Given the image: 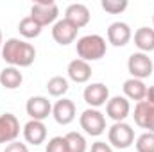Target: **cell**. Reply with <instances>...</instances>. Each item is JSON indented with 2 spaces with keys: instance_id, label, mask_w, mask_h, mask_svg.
Segmentation results:
<instances>
[{
  "instance_id": "13",
  "label": "cell",
  "mask_w": 154,
  "mask_h": 152,
  "mask_svg": "<svg viewBox=\"0 0 154 152\" xmlns=\"http://www.w3.org/2000/svg\"><path fill=\"white\" fill-rule=\"evenodd\" d=\"M131 113V104L125 97H111L106 104V114L113 120V122H124Z\"/></svg>"
},
{
  "instance_id": "26",
  "label": "cell",
  "mask_w": 154,
  "mask_h": 152,
  "mask_svg": "<svg viewBox=\"0 0 154 152\" xmlns=\"http://www.w3.org/2000/svg\"><path fill=\"white\" fill-rule=\"evenodd\" d=\"M45 152H70L68 150V143L65 140V136H54L48 140Z\"/></svg>"
},
{
  "instance_id": "20",
  "label": "cell",
  "mask_w": 154,
  "mask_h": 152,
  "mask_svg": "<svg viewBox=\"0 0 154 152\" xmlns=\"http://www.w3.org/2000/svg\"><path fill=\"white\" fill-rule=\"evenodd\" d=\"M22 82H23V75L14 66H5L0 72V84L5 90H16V88L22 86Z\"/></svg>"
},
{
  "instance_id": "4",
  "label": "cell",
  "mask_w": 154,
  "mask_h": 152,
  "mask_svg": "<svg viewBox=\"0 0 154 152\" xmlns=\"http://www.w3.org/2000/svg\"><path fill=\"white\" fill-rule=\"evenodd\" d=\"M79 123L88 136H100L106 132V116L99 109H93V108L84 109L79 116Z\"/></svg>"
},
{
  "instance_id": "19",
  "label": "cell",
  "mask_w": 154,
  "mask_h": 152,
  "mask_svg": "<svg viewBox=\"0 0 154 152\" xmlns=\"http://www.w3.org/2000/svg\"><path fill=\"white\" fill-rule=\"evenodd\" d=\"M134 45L143 54L152 52L154 50V29H151V27H140L134 32Z\"/></svg>"
},
{
  "instance_id": "30",
  "label": "cell",
  "mask_w": 154,
  "mask_h": 152,
  "mask_svg": "<svg viewBox=\"0 0 154 152\" xmlns=\"http://www.w3.org/2000/svg\"><path fill=\"white\" fill-rule=\"evenodd\" d=\"M2 45H4V41H2V31H0V50H2Z\"/></svg>"
},
{
  "instance_id": "1",
  "label": "cell",
  "mask_w": 154,
  "mask_h": 152,
  "mask_svg": "<svg viewBox=\"0 0 154 152\" xmlns=\"http://www.w3.org/2000/svg\"><path fill=\"white\" fill-rule=\"evenodd\" d=\"M2 59L14 68L31 66L36 59V48L20 38H9L2 45Z\"/></svg>"
},
{
  "instance_id": "5",
  "label": "cell",
  "mask_w": 154,
  "mask_h": 152,
  "mask_svg": "<svg viewBox=\"0 0 154 152\" xmlns=\"http://www.w3.org/2000/svg\"><path fill=\"white\" fill-rule=\"evenodd\" d=\"M36 23H39L41 27L56 23L57 16H59V7L56 2L52 0H43V2H36L31 7V14H29Z\"/></svg>"
},
{
  "instance_id": "31",
  "label": "cell",
  "mask_w": 154,
  "mask_h": 152,
  "mask_svg": "<svg viewBox=\"0 0 154 152\" xmlns=\"http://www.w3.org/2000/svg\"><path fill=\"white\" fill-rule=\"evenodd\" d=\"M152 23H154V16H152Z\"/></svg>"
},
{
  "instance_id": "22",
  "label": "cell",
  "mask_w": 154,
  "mask_h": 152,
  "mask_svg": "<svg viewBox=\"0 0 154 152\" xmlns=\"http://www.w3.org/2000/svg\"><path fill=\"white\" fill-rule=\"evenodd\" d=\"M68 79L63 75H54L52 79H48L47 82V91L52 97H63L68 91Z\"/></svg>"
},
{
  "instance_id": "15",
  "label": "cell",
  "mask_w": 154,
  "mask_h": 152,
  "mask_svg": "<svg viewBox=\"0 0 154 152\" xmlns=\"http://www.w3.org/2000/svg\"><path fill=\"white\" fill-rule=\"evenodd\" d=\"M23 138L27 143L38 147L41 145L45 140H47V127L43 122L39 120H29L25 125H23Z\"/></svg>"
},
{
  "instance_id": "11",
  "label": "cell",
  "mask_w": 154,
  "mask_h": 152,
  "mask_svg": "<svg viewBox=\"0 0 154 152\" xmlns=\"http://www.w3.org/2000/svg\"><path fill=\"white\" fill-rule=\"evenodd\" d=\"M134 123L142 129H147V132H154V104L142 100L134 106Z\"/></svg>"
},
{
  "instance_id": "16",
  "label": "cell",
  "mask_w": 154,
  "mask_h": 152,
  "mask_svg": "<svg viewBox=\"0 0 154 152\" xmlns=\"http://www.w3.org/2000/svg\"><path fill=\"white\" fill-rule=\"evenodd\" d=\"M66 74H68V79L70 81H74L77 84H84V82H88L91 79V74L93 72H91L90 63H86V61H82V59L77 57V59L68 63Z\"/></svg>"
},
{
  "instance_id": "6",
  "label": "cell",
  "mask_w": 154,
  "mask_h": 152,
  "mask_svg": "<svg viewBox=\"0 0 154 152\" xmlns=\"http://www.w3.org/2000/svg\"><path fill=\"white\" fill-rule=\"evenodd\" d=\"M127 70L133 79H147V77L152 75L154 70V63L152 59L149 57V54H143V52H133L127 59Z\"/></svg>"
},
{
  "instance_id": "28",
  "label": "cell",
  "mask_w": 154,
  "mask_h": 152,
  "mask_svg": "<svg viewBox=\"0 0 154 152\" xmlns=\"http://www.w3.org/2000/svg\"><path fill=\"white\" fill-rule=\"evenodd\" d=\"M91 152H113L111 145L106 143V141H95L91 145Z\"/></svg>"
},
{
  "instance_id": "25",
  "label": "cell",
  "mask_w": 154,
  "mask_h": 152,
  "mask_svg": "<svg viewBox=\"0 0 154 152\" xmlns=\"http://www.w3.org/2000/svg\"><path fill=\"white\" fill-rule=\"evenodd\" d=\"M100 7L109 14H120L127 9V0H102Z\"/></svg>"
},
{
  "instance_id": "23",
  "label": "cell",
  "mask_w": 154,
  "mask_h": 152,
  "mask_svg": "<svg viewBox=\"0 0 154 152\" xmlns=\"http://www.w3.org/2000/svg\"><path fill=\"white\" fill-rule=\"evenodd\" d=\"M65 140H66V143H68V150L70 152H86V149H88L86 138H84L81 132L72 131V132L65 134Z\"/></svg>"
},
{
  "instance_id": "10",
  "label": "cell",
  "mask_w": 154,
  "mask_h": 152,
  "mask_svg": "<svg viewBox=\"0 0 154 152\" xmlns=\"http://www.w3.org/2000/svg\"><path fill=\"white\" fill-rule=\"evenodd\" d=\"M25 111L31 116V120H39L43 122L45 118H48V114H52V104L47 97H31L25 104Z\"/></svg>"
},
{
  "instance_id": "21",
  "label": "cell",
  "mask_w": 154,
  "mask_h": 152,
  "mask_svg": "<svg viewBox=\"0 0 154 152\" xmlns=\"http://www.w3.org/2000/svg\"><path fill=\"white\" fill-rule=\"evenodd\" d=\"M41 25L36 23L31 16H25V18H22L20 20V23H18V31H20V34L23 36V38L27 39H32V38H38L39 34H41Z\"/></svg>"
},
{
  "instance_id": "3",
  "label": "cell",
  "mask_w": 154,
  "mask_h": 152,
  "mask_svg": "<svg viewBox=\"0 0 154 152\" xmlns=\"http://www.w3.org/2000/svg\"><path fill=\"white\" fill-rule=\"evenodd\" d=\"M108 141L115 149H129L134 143V129L125 122H115L108 129Z\"/></svg>"
},
{
  "instance_id": "9",
  "label": "cell",
  "mask_w": 154,
  "mask_h": 152,
  "mask_svg": "<svg viewBox=\"0 0 154 152\" xmlns=\"http://www.w3.org/2000/svg\"><path fill=\"white\" fill-rule=\"evenodd\" d=\"M20 136V122L13 113L0 114V143H13Z\"/></svg>"
},
{
  "instance_id": "8",
  "label": "cell",
  "mask_w": 154,
  "mask_h": 152,
  "mask_svg": "<svg viewBox=\"0 0 154 152\" xmlns=\"http://www.w3.org/2000/svg\"><path fill=\"white\" fill-rule=\"evenodd\" d=\"M77 31H79V29H77L72 22H68L66 18H63V20H57V22L52 25V38H54V41H56L57 45L66 47V45H70V43L75 41Z\"/></svg>"
},
{
  "instance_id": "7",
  "label": "cell",
  "mask_w": 154,
  "mask_h": 152,
  "mask_svg": "<svg viewBox=\"0 0 154 152\" xmlns=\"http://www.w3.org/2000/svg\"><path fill=\"white\" fill-rule=\"evenodd\" d=\"M82 99H84V102L90 108L99 109L100 106L108 104V100H109V88L106 84H102V82H93V84L84 88Z\"/></svg>"
},
{
  "instance_id": "2",
  "label": "cell",
  "mask_w": 154,
  "mask_h": 152,
  "mask_svg": "<svg viewBox=\"0 0 154 152\" xmlns=\"http://www.w3.org/2000/svg\"><path fill=\"white\" fill-rule=\"evenodd\" d=\"M75 50H77L79 59L90 63V61L102 59L106 56L108 45H106V39L102 36H99V34H86V36L77 39Z\"/></svg>"
},
{
  "instance_id": "12",
  "label": "cell",
  "mask_w": 154,
  "mask_h": 152,
  "mask_svg": "<svg viewBox=\"0 0 154 152\" xmlns=\"http://www.w3.org/2000/svg\"><path fill=\"white\" fill-rule=\"evenodd\" d=\"M52 116L59 125H68L75 120V104L70 99H59L52 106Z\"/></svg>"
},
{
  "instance_id": "27",
  "label": "cell",
  "mask_w": 154,
  "mask_h": 152,
  "mask_svg": "<svg viewBox=\"0 0 154 152\" xmlns=\"http://www.w3.org/2000/svg\"><path fill=\"white\" fill-rule=\"evenodd\" d=\"M4 152H29L27 145L22 143V141H13V143H7Z\"/></svg>"
},
{
  "instance_id": "17",
  "label": "cell",
  "mask_w": 154,
  "mask_h": 152,
  "mask_svg": "<svg viewBox=\"0 0 154 152\" xmlns=\"http://www.w3.org/2000/svg\"><path fill=\"white\" fill-rule=\"evenodd\" d=\"M90 9L84 5V4H70L65 11V18L68 22H72L77 29L81 27H86L90 23Z\"/></svg>"
},
{
  "instance_id": "29",
  "label": "cell",
  "mask_w": 154,
  "mask_h": 152,
  "mask_svg": "<svg viewBox=\"0 0 154 152\" xmlns=\"http://www.w3.org/2000/svg\"><path fill=\"white\" fill-rule=\"evenodd\" d=\"M145 100L154 104V86H149L147 88V95H145Z\"/></svg>"
},
{
  "instance_id": "18",
  "label": "cell",
  "mask_w": 154,
  "mask_h": 152,
  "mask_svg": "<svg viewBox=\"0 0 154 152\" xmlns=\"http://www.w3.org/2000/svg\"><path fill=\"white\" fill-rule=\"evenodd\" d=\"M122 90H124V97H125L127 100H136V102L145 100L147 86H145V82L140 81V79H133V77L127 79V81L124 82Z\"/></svg>"
},
{
  "instance_id": "24",
  "label": "cell",
  "mask_w": 154,
  "mask_h": 152,
  "mask_svg": "<svg viewBox=\"0 0 154 152\" xmlns=\"http://www.w3.org/2000/svg\"><path fill=\"white\" fill-rule=\"evenodd\" d=\"M138 152H154V132H143L134 141Z\"/></svg>"
},
{
  "instance_id": "14",
  "label": "cell",
  "mask_w": 154,
  "mask_h": 152,
  "mask_svg": "<svg viewBox=\"0 0 154 152\" xmlns=\"http://www.w3.org/2000/svg\"><path fill=\"white\" fill-rule=\"evenodd\" d=\"M131 27L125 22H113L108 27V41L113 47H125L131 41Z\"/></svg>"
}]
</instances>
